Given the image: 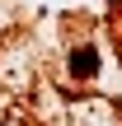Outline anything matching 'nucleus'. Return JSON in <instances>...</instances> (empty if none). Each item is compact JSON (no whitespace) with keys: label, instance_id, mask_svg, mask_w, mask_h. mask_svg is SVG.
Returning <instances> with one entry per match:
<instances>
[{"label":"nucleus","instance_id":"nucleus-1","mask_svg":"<svg viewBox=\"0 0 122 126\" xmlns=\"http://www.w3.org/2000/svg\"><path fill=\"white\" fill-rule=\"evenodd\" d=\"M71 75H75V79H94V75H99V47H89V42L75 47V51H71Z\"/></svg>","mask_w":122,"mask_h":126}]
</instances>
